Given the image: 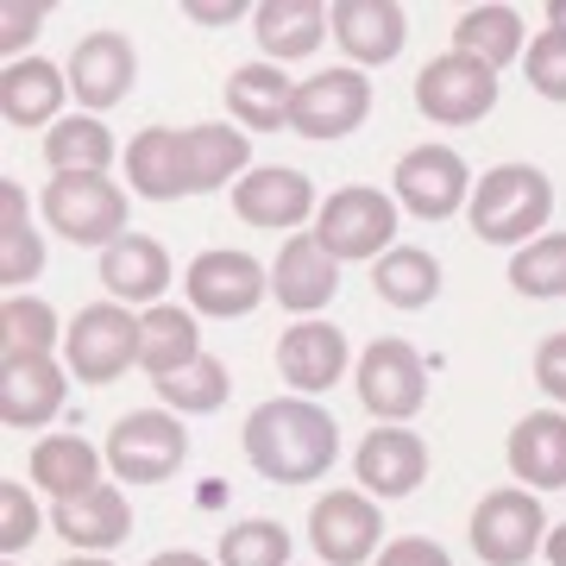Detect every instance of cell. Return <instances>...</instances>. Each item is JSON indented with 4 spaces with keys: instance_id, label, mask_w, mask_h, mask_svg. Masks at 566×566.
I'll return each mask as SVG.
<instances>
[{
    "instance_id": "cell-8",
    "label": "cell",
    "mask_w": 566,
    "mask_h": 566,
    "mask_svg": "<svg viewBox=\"0 0 566 566\" xmlns=\"http://www.w3.org/2000/svg\"><path fill=\"white\" fill-rule=\"evenodd\" d=\"M547 547V510L535 491L504 485L485 491L472 510V554L485 566H528Z\"/></svg>"
},
{
    "instance_id": "cell-20",
    "label": "cell",
    "mask_w": 566,
    "mask_h": 566,
    "mask_svg": "<svg viewBox=\"0 0 566 566\" xmlns=\"http://www.w3.org/2000/svg\"><path fill=\"white\" fill-rule=\"evenodd\" d=\"M409 13L397 0H334V44H340L353 70H378L403 51Z\"/></svg>"
},
{
    "instance_id": "cell-15",
    "label": "cell",
    "mask_w": 566,
    "mask_h": 566,
    "mask_svg": "<svg viewBox=\"0 0 566 566\" xmlns=\"http://www.w3.org/2000/svg\"><path fill=\"white\" fill-rule=\"evenodd\" d=\"M271 296H277L296 322H315L334 296H340V259L327 252L315 233H290L271 264Z\"/></svg>"
},
{
    "instance_id": "cell-45",
    "label": "cell",
    "mask_w": 566,
    "mask_h": 566,
    "mask_svg": "<svg viewBox=\"0 0 566 566\" xmlns=\"http://www.w3.org/2000/svg\"><path fill=\"white\" fill-rule=\"evenodd\" d=\"M145 566H221V560H208V554H189V547H170V554H151Z\"/></svg>"
},
{
    "instance_id": "cell-21",
    "label": "cell",
    "mask_w": 566,
    "mask_h": 566,
    "mask_svg": "<svg viewBox=\"0 0 566 566\" xmlns=\"http://www.w3.org/2000/svg\"><path fill=\"white\" fill-rule=\"evenodd\" d=\"M63 102H70V70H57L51 57H20L0 70V120L7 126H51L63 120Z\"/></svg>"
},
{
    "instance_id": "cell-33",
    "label": "cell",
    "mask_w": 566,
    "mask_h": 566,
    "mask_svg": "<svg viewBox=\"0 0 566 566\" xmlns=\"http://www.w3.org/2000/svg\"><path fill=\"white\" fill-rule=\"evenodd\" d=\"M371 290L390 308H428L441 296V259L422 252V245H390L385 259L371 264Z\"/></svg>"
},
{
    "instance_id": "cell-10",
    "label": "cell",
    "mask_w": 566,
    "mask_h": 566,
    "mask_svg": "<svg viewBox=\"0 0 566 566\" xmlns=\"http://www.w3.org/2000/svg\"><path fill=\"white\" fill-rule=\"evenodd\" d=\"M353 378H359V403L385 428H409V416H422L428 403V365L409 340H371Z\"/></svg>"
},
{
    "instance_id": "cell-40",
    "label": "cell",
    "mask_w": 566,
    "mask_h": 566,
    "mask_svg": "<svg viewBox=\"0 0 566 566\" xmlns=\"http://www.w3.org/2000/svg\"><path fill=\"white\" fill-rule=\"evenodd\" d=\"M32 535H39V504L25 497L20 479H7L0 485V554L13 560L20 547H32Z\"/></svg>"
},
{
    "instance_id": "cell-34",
    "label": "cell",
    "mask_w": 566,
    "mask_h": 566,
    "mask_svg": "<svg viewBox=\"0 0 566 566\" xmlns=\"http://www.w3.org/2000/svg\"><path fill=\"white\" fill-rule=\"evenodd\" d=\"M44 271V240L39 227L25 221V189L20 182H0V283L25 290Z\"/></svg>"
},
{
    "instance_id": "cell-41",
    "label": "cell",
    "mask_w": 566,
    "mask_h": 566,
    "mask_svg": "<svg viewBox=\"0 0 566 566\" xmlns=\"http://www.w3.org/2000/svg\"><path fill=\"white\" fill-rule=\"evenodd\" d=\"M535 385H542L547 409H566V334H547L535 346Z\"/></svg>"
},
{
    "instance_id": "cell-47",
    "label": "cell",
    "mask_w": 566,
    "mask_h": 566,
    "mask_svg": "<svg viewBox=\"0 0 566 566\" xmlns=\"http://www.w3.org/2000/svg\"><path fill=\"white\" fill-rule=\"evenodd\" d=\"M57 566H114L107 554H70V560H57Z\"/></svg>"
},
{
    "instance_id": "cell-4",
    "label": "cell",
    "mask_w": 566,
    "mask_h": 566,
    "mask_svg": "<svg viewBox=\"0 0 566 566\" xmlns=\"http://www.w3.org/2000/svg\"><path fill=\"white\" fill-rule=\"evenodd\" d=\"M107 472L120 479V485H164L182 460H189V434H182V416L170 409H133L114 422L107 434Z\"/></svg>"
},
{
    "instance_id": "cell-26",
    "label": "cell",
    "mask_w": 566,
    "mask_h": 566,
    "mask_svg": "<svg viewBox=\"0 0 566 566\" xmlns=\"http://www.w3.org/2000/svg\"><path fill=\"white\" fill-rule=\"evenodd\" d=\"M252 25H259L264 63L283 70V63L322 51V39L334 32V7H327V0H264L259 13H252Z\"/></svg>"
},
{
    "instance_id": "cell-25",
    "label": "cell",
    "mask_w": 566,
    "mask_h": 566,
    "mask_svg": "<svg viewBox=\"0 0 566 566\" xmlns=\"http://www.w3.org/2000/svg\"><path fill=\"white\" fill-rule=\"evenodd\" d=\"M70 397V365L57 359H13L0 365V422L7 428H44L63 416Z\"/></svg>"
},
{
    "instance_id": "cell-6",
    "label": "cell",
    "mask_w": 566,
    "mask_h": 566,
    "mask_svg": "<svg viewBox=\"0 0 566 566\" xmlns=\"http://www.w3.org/2000/svg\"><path fill=\"white\" fill-rule=\"evenodd\" d=\"M63 365L76 385H114L126 365H139V315L126 303H88L63 334Z\"/></svg>"
},
{
    "instance_id": "cell-30",
    "label": "cell",
    "mask_w": 566,
    "mask_h": 566,
    "mask_svg": "<svg viewBox=\"0 0 566 566\" xmlns=\"http://www.w3.org/2000/svg\"><path fill=\"white\" fill-rule=\"evenodd\" d=\"M102 465H107V453L88 447L82 434H51V441L32 447V485L51 504H63V497H82V491L102 485Z\"/></svg>"
},
{
    "instance_id": "cell-43",
    "label": "cell",
    "mask_w": 566,
    "mask_h": 566,
    "mask_svg": "<svg viewBox=\"0 0 566 566\" xmlns=\"http://www.w3.org/2000/svg\"><path fill=\"white\" fill-rule=\"evenodd\" d=\"M378 566H453V560H447L441 542H428V535H403V542L378 547Z\"/></svg>"
},
{
    "instance_id": "cell-19",
    "label": "cell",
    "mask_w": 566,
    "mask_h": 566,
    "mask_svg": "<svg viewBox=\"0 0 566 566\" xmlns=\"http://www.w3.org/2000/svg\"><path fill=\"white\" fill-rule=\"evenodd\" d=\"M277 371L283 385L296 390V397H322L346 378V334L334 322H296L290 334L277 340Z\"/></svg>"
},
{
    "instance_id": "cell-13",
    "label": "cell",
    "mask_w": 566,
    "mask_h": 566,
    "mask_svg": "<svg viewBox=\"0 0 566 566\" xmlns=\"http://www.w3.org/2000/svg\"><path fill=\"white\" fill-rule=\"evenodd\" d=\"M385 542V510L365 491H327L308 510V547L322 554V566H365L371 547Z\"/></svg>"
},
{
    "instance_id": "cell-32",
    "label": "cell",
    "mask_w": 566,
    "mask_h": 566,
    "mask_svg": "<svg viewBox=\"0 0 566 566\" xmlns=\"http://www.w3.org/2000/svg\"><path fill=\"white\" fill-rule=\"evenodd\" d=\"M189 139V170H196V189H227L233 177H252V139H245L240 126L227 120H202L182 133Z\"/></svg>"
},
{
    "instance_id": "cell-2",
    "label": "cell",
    "mask_w": 566,
    "mask_h": 566,
    "mask_svg": "<svg viewBox=\"0 0 566 566\" xmlns=\"http://www.w3.org/2000/svg\"><path fill=\"white\" fill-rule=\"evenodd\" d=\"M465 214H472V233L485 245L523 252L528 240H542L547 214H554V182H547V170H535V164H497V170L479 177Z\"/></svg>"
},
{
    "instance_id": "cell-5",
    "label": "cell",
    "mask_w": 566,
    "mask_h": 566,
    "mask_svg": "<svg viewBox=\"0 0 566 566\" xmlns=\"http://www.w3.org/2000/svg\"><path fill=\"white\" fill-rule=\"evenodd\" d=\"M44 221L51 233H63L70 245H114L126 240V189L114 177H51L44 182Z\"/></svg>"
},
{
    "instance_id": "cell-39",
    "label": "cell",
    "mask_w": 566,
    "mask_h": 566,
    "mask_svg": "<svg viewBox=\"0 0 566 566\" xmlns=\"http://www.w3.org/2000/svg\"><path fill=\"white\" fill-rule=\"evenodd\" d=\"M523 76L535 95L547 102H566V25H542L523 51Z\"/></svg>"
},
{
    "instance_id": "cell-29",
    "label": "cell",
    "mask_w": 566,
    "mask_h": 566,
    "mask_svg": "<svg viewBox=\"0 0 566 566\" xmlns=\"http://www.w3.org/2000/svg\"><path fill=\"white\" fill-rule=\"evenodd\" d=\"M202 359V327H196V308H177V303H158L139 315V371L158 385L170 371Z\"/></svg>"
},
{
    "instance_id": "cell-38",
    "label": "cell",
    "mask_w": 566,
    "mask_h": 566,
    "mask_svg": "<svg viewBox=\"0 0 566 566\" xmlns=\"http://www.w3.org/2000/svg\"><path fill=\"white\" fill-rule=\"evenodd\" d=\"M290 554H296V542H290V528L271 523V516H245V523H233L221 535V547H214V560L221 566H290Z\"/></svg>"
},
{
    "instance_id": "cell-17",
    "label": "cell",
    "mask_w": 566,
    "mask_h": 566,
    "mask_svg": "<svg viewBox=\"0 0 566 566\" xmlns=\"http://www.w3.org/2000/svg\"><path fill=\"white\" fill-rule=\"evenodd\" d=\"M353 472H359V491L365 497H409L422 491L428 479V441L416 428H371L353 453Z\"/></svg>"
},
{
    "instance_id": "cell-27",
    "label": "cell",
    "mask_w": 566,
    "mask_h": 566,
    "mask_svg": "<svg viewBox=\"0 0 566 566\" xmlns=\"http://www.w3.org/2000/svg\"><path fill=\"white\" fill-rule=\"evenodd\" d=\"M290 102H296V82L264 57L240 63L227 76V114H233L240 133H277V126H290Z\"/></svg>"
},
{
    "instance_id": "cell-9",
    "label": "cell",
    "mask_w": 566,
    "mask_h": 566,
    "mask_svg": "<svg viewBox=\"0 0 566 566\" xmlns=\"http://www.w3.org/2000/svg\"><path fill=\"white\" fill-rule=\"evenodd\" d=\"M390 196L416 221H453L460 208H472V170L453 145H416L409 158H397Z\"/></svg>"
},
{
    "instance_id": "cell-44",
    "label": "cell",
    "mask_w": 566,
    "mask_h": 566,
    "mask_svg": "<svg viewBox=\"0 0 566 566\" xmlns=\"http://www.w3.org/2000/svg\"><path fill=\"white\" fill-rule=\"evenodd\" d=\"M245 13H259V7H245V0H227V7H189V20H202V25H233V20H245Z\"/></svg>"
},
{
    "instance_id": "cell-1",
    "label": "cell",
    "mask_w": 566,
    "mask_h": 566,
    "mask_svg": "<svg viewBox=\"0 0 566 566\" xmlns=\"http://www.w3.org/2000/svg\"><path fill=\"white\" fill-rule=\"evenodd\" d=\"M240 447L264 485H315L340 460V422L308 397H271L245 416Z\"/></svg>"
},
{
    "instance_id": "cell-36",
    "label": "cell",
    "mask_w": 566,
    "mask_h": 566,
    "mask_svg": "<svg viewBox=\"0 0 566 566\" xmlns=\"http://www.w3.org/2000/svg\"><path fill=\"white\" fill-rule=\"evenodd\" d=\"M510 290L528 303H560L566 296V233H542L523 252H510Z\"/></svg>"
},
{
    "instance_id": "cell-11",
    "label": "cell",
    "mask_w": 566,
    "mask_h": 566,
    "mask_svg": "<svg viewBox=\"0 0 566 566\" xmlns=\"http://www.w3.org/2000/svg\"><path fill=\"white\" fill-rule=\"evenodd\" d=\"M371 114V82L365 70H322V76L296 82V102H290V133H303L315 145H334L346 133H359Z\"/></svg>"
},
{
    "instance_id": "cell-18",
    "label": "cell",
    "mask_w": 566,
    "mask_h": 566,
    "mask_svg": "<svg viewBox=\"0 0 566 566\" xmlns=\"http://www.w3.org/2000/svg\"><path fill=\"white\" fill-rule=\"evenodd\" d=\"M126 189L145 202H182L196 196V170H189V139L177 126H145L126 139Z\"/></svg>"
},
{
    "instance_id": "cell-12",
    "label": "cell",
    "mask_w": 566,
    "mask_h": 566,
    "mask_svg": "<svg viewBox=\"0 0 566 566\" xmlns=\"http://www.w3.org/2000/svg\"><path fill=\"white\" fill-rule=\"evenodd\" d=\"M416 107H422L434 126L485 120L491 107H497V70H485L479 57L447 51V57H434L422 76H416Z\"/></svg>"
},
{
    "instance_id": "cell-3",
    "label": "cell",
    "mask_w": 566,
    "mask_h": 566,
    "mask_svg": "<svg viewBox=\"0 0 566 566\" xmlns=\"http://www.w3.org/2000/svg\"><path fill=\"white\" fill-rule=\"evenodd\" d=\"M397 196H385V189H365V182H346V189H334L322 202V214H315V240L334 252V259H385L390 245H397Z\"/></svg>"
},
{
    "instance_id": "cell-7",
    "label": "cell",
    "mask_w": 566,
    "mask_h": 566,
    "mask_svg": "<svg viewBox=\"0 0 566 566\" xmlns=\"http://www.w3.org/2000/svg\"><path fill=\"white\" fill-rule=\"evenodd\" d=\"M182 296H189V308L208 315V322H245V315L271 296V271H264L252 252L208 245V252H196L189 271H182Z\"/></svg>"
},
{
    "instance_id": "cell-48",
    "label": "cell",
    "mask_w": 566,
    "mask_h": 566,
    "mask_svg": "<svg viewBox=\"0 0 566 566\" xmlns=\"http://www.w3.org/2000/svg\"><path fill=\"white\" fill-rule=\"evenodd\" d=\"M0 566H20V560H0Z\"/></svg>"
},
{
    "instance_id": "cell-42",
    "label": "cell",
    "mask_w": 566,
    "mask_h": 566,
    "mask_svg": "<svg viewBox=\"0 0 566 566\" xmlns=\"http://www.w3.org/2000/svg\"><path fill=\"white\" fill-rule=\"evenodd\" d=\"M44 25V7H25V0H0V51L7 63H20V44H32V32Z\"/></svg>"
},
{
    "instance_id": "cell-37",
    "label": "cell",
    "mask_w": 566,
    "mask_h": 566,
    "mask_svg": "<svg viewBox=\"0 0 566 566\" xmlns=\"http://www.w3.org/2000/svg\"><path fill=\"white\" fill-rule=\"evenodd\" d=\"M151 390L164 397V409H170V416H208V409H221V403H227L233 378H227V365L214 359V353H202L196 365H182V371L158 378Z\"/></svg>"
},
{
    "instance_id": "cell-28",
    "label": "cell",
    "mask_w": 566,
    "mask_h": 566,
    "mask_svg": "<svg viewBox=\"0 0 566 566\" xmlns=\"http://www.w3.org/2000/svg\"><path fill=\"white\" fill-rule=\"evenodd\" d=\"M120 158V139L107 133L102 114H63L51 133H44V164L51 177H107Z\"/></svg>"
},
{
    "instance_id": "cell-22",
    "label": "cell",
    "mask_w": 566,
    "mask_h": 566,
    "mask_svg": "<svg viewBox=\"0 0 566 566\" xmlns=\"http://www.w3.org/2000/svg\"><path fill=\"white\" fill-rule=\"evenodd\" d=\"M51 528L70 547H82V554H107V547H120L133 535V497L120 485H95V491H82V497L51 504Z\"/></svg>"
},
{
    "instance_id": "cell-24",
    "label": "cell",
    "mask_w": 566,
    "mask_h": 566,
    "mask_svg": "<svg viewBox=\"0 0 566 566\" xmlns=\"http://www.w3.org/2000/svg\"><path fill=\"white\" fill-rule=\"evenodd\" d=\"M102 283L107 296L126 308H158V296L170 290V252H164L151 233H126V240H114L102 252Z\"/></svg>"
},
{
    "instance_id": "cell-31",
    "label": "cell",
    "mask_w": 566,
    "mask_h": 566,
    "mask_svg": "<svg viewBox=\"0 0 566 566\" xmlns=\"http://www.w3.org/2000/svg\"><path fill=\"white\" fill-rule=\"evenodd\" d=\"M453 51H460V57H479L485 70H504V63H516L528 51V25H523L516 7H504V0L465 7L460 25H453Z\"/></svg>"
},
{
    "instance_id": "cell-23",
    "label": "cell",
    "mask_w": 566,
    "mask_h": 566,
    "mask_svg": "<svg viewBox=\"0 0 566 566\" xmlns=\"http://www.w3.org/2000/svg\"><path fill=\"white\" fill-rule=\"evenodd\" d=\"M504 460L523 491H560L566 485V409H528L523 422L510 428Z\"/></svg>"
},
{
    "instance_id": "cell-35",
    "label": "cell",
    "mask_w": 566,
    "mask_h": 566,
    "mask_svg": "<svg viewBox=\"0 0 566 566\" xmlns=\"http://www.w3.org/2000/svg\"><path fill=\"white\" fill-rule=\"evenodd\" d=\"M57 308L44 303V296H7L0 303V365L13 359H51V346H57Z\"/></svg>"
},
{
    "instance_id": "cell-46",
    "label": "cell",
    "mask_w": 566,
    "mask_h": 566,
    "mask_svg": "<svg viewBox=\"0 0 566 566\" xmlns=\"http://www.w3.org/2000/svg\"><path fill=\"white\" fill-rule=\"evenodd\" d=\"M542 554H547V566H566V523L547 528V547H542Z\"/></svg>"
},
{
    "instance_id": "cell-14",
    "label": "cell",
    "mask_w": 566,
    "mask_h": 566,
    "mask_svg": "<svg viewBox=\"0 0 566 566\" xmlns=\"http://www.w3.org/2000/svg\"><path fill=\"white\" fill-rule=\"evenodd\" d=\"M70 95H76L82 114H107L133 95L139 82V57H133V39L126 32H88V39L70 51Z\"/></svg>"
},
{
    "instance_id": "cell-16",
    "label": "cell",
    "mask_w": 566,
    "mask_h": 566,
    "mask_svg": "<svg viewBox=\"0 0 566 566\" xmlns=\"http://www.w3.org/2000/svg\"><path fill=\"white\" fill-rule=\"evenodd\" d=\"M233 214L245 227H264V233H296L303 221L322 214L315 202V182L303 170H290V164H264L252 170L245 182H233Z\"/></svg>"
}]
</instances>
